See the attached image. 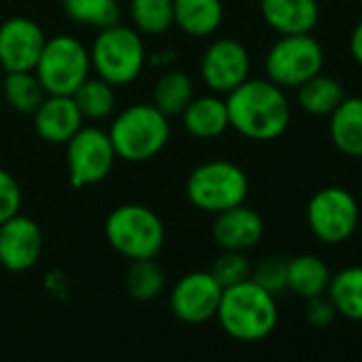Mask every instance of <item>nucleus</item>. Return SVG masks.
Wrapping results in <instances>:
<instances>
[{
    "label": "nucleus",
    "instance_id": "obj_30",
    "mask_svg": "<svg viewBox=\"0 0 362 362\" xmlns=\"http://www.w3.org/2000/svg\"><path fill=\"white\" fill-rule=\"evenodd\" d=\"M209 273L216 277V281L222 288H230V286H237V284L250 279V275H252V262L245 256V252L222 250V254L214 260Z\"/></svg>",
    "mask_w": 362,
    "mask_h": 362
},
{
    "label": "nucleus",
    "instance_id": "obj_27",
    "mask_svg": "<svg viewBox=\"0 0 362 362\" xmlns=\"http://www.w3.org/2000/svg\"><path fill=\"white\" fill-rule=\"evenodd\" d=\"M128 16L132 28L141 35H164L168 33L173 22V0H130Z\"/></svg>",
    "mask_w": 362,
    "mask_h": 362
},
{
    "label": "nucleus",
    "instance_id": "obj_29",
    "mask_svg": "<svg viewBox=\"0 0 362 362\" xmlns=\"http://www.w3.org/2000/svg\"><path fill=\"white\" fill-rule=\"evenodd\" d=\"M64 11L75 24L98 30L119 22L117 0H64Z\"/></svg>",
    "mask_w": 362,
    "mask_h": 362
},
{
    "label": "nucleus",
    "instance_id": "obj_13",
    "mask_svg": "<svg viewBox=\"0 0 362 362\" xmlns=\"http://www.w3.org/2000/svg\"><path fill=\"white\" fill-rule=\"evenodd\" d=\"M47 43L43 28L26 16H16L0 24V69L5 73L35 71Z\"/></svg>",
    "mask_w": 362,
    "mask_h": 362
},
{
    "label": "nucleus",
    "instance_id": "obj_3",
    "mask_svg": "<svg viewBox=\"0 0 362 362\" xmlns=\"http://www.w3.org/2000/svg\"><path fill=\"white\" fill-rule=\"evenodd\" d=\"M107 132L117 158L126 162H147L166 147L170 122L151 103H136L117 113Z\"/></svg>",
    "mask_w": 362,
    "mask_h": 362
},
{
    "label": "nucleus",
    "instance_id": "obj_18",
    "mask_svg": "<svg viewBox=\"0 0 362 362\" xmlns=\"http://www.w3.org/2000/svg\"><path fill=\"white\" fill-rule=\"evenodd\" d=\"M179 117L184 130L199 141L218 139L230 128L226 100L220 98V94L194 96Z\"/></svg>",
    "mask_w": 362,
    "mask_h": 362
},
{
    "label": "nucleus",
    "instance_id": "obj_31",
    "mask_svg": "<svg viewBox=\"0 0 362 362\" xmlns=\"http://www.w3.org/2000/svg\"><path fill=\"white\" fill-rule=\"evenodd\" d=\"M250 279L275 296L288 290V260L281 256H267L256 267H252Z\"/></svg>",
    "mask_w": 362,
    "mask_h": 362
},
{
    "label": "nucleus",
    "instance_id": "obj_9",
    "mask_svg": "<svg viewBox=\"0 0 362 362\" xmlns=\"http://www.w3.org/2000/svg\"><path fill=\"white\" fill-rule=\"evenodd\" d=\"M360 224L356 197L341 188L328 186L317 190L307 203V226L315 239L328 245L347 241Z\"/></svg>",
    "mask_w": 362,
    "mask_h": 362
},
{
    "label": "nucleus",
    "instance_id": "obj_28",
    "mask_svg": "<svg viewBox=\"0 0 362 362\" xmlns=\"http://www.w3.org/2000/svg\"><path fill=\"white\" fill-rule=\"evenodd\" d=\"M45 90L39 83L35 71L7 73L5 77V100L7 105L24 115H33L45 98Z\"/></svg>",
    "mask_w": 362,
    "mask_h": 362
},
{
    "label": "nucleus",
    "instance_id": "obj_19",
    "mask_svg": "<svg viewBox=\"0 0 362 362\" xmlns=\"http://www.w3.org/2000/svg\"><path fill=\"white\" fill-rule=\"evenodd\" d=\"M222 0H173V22L188 37H211L222 26Z\"/></svg>",
    "mask_w": 362,
    "mask_h": 362
},
{
    "label": "nucleus",
    "instance_id": "obj_24",
    "mask_svg": "<svg viewBox=\"0 0 362 362\" xmlns=\"http://www.w3.org/2000/svg\"><path fill=\"white\" fill-rule=\"evenodd\" d=\"M345 98L343 86L328 75H315L296 88V103L309 115H330Z\"/></svg>",
    "mask_w": 362,
    "mask_h": 362
},
{
    "label": "nucleus",
    "instance_id": "obj_2",
    "mask_svg": "<svg viewBox=\"0 0 362 362\" xmlns=\"http://www.w3.org/2000/svg\"><path fill=\"white\" fill-rule=\"evenodd\" d=\"M216 317L228 337L243 343H256L275 330L279 311L271 292L252 279H245L224 288Z\"/></svg>",
    "mask_w": 362,
    "mask_h": 362
},
{
    "label": "nucleus",
    "instance_id": "obj_21",
    "mask_svg": "<svg viewBox=\"0 0 362 362\" xmlns=\"http://www.w3.org/2000/svg\"><path fill=\"white\" fill-rule=\"evenodd\" d=\"M330 277L328 264L313 254H300L288 260V290L305 300L326 294Z\"/></svg>",
    "mask_w": 362,
    "mask_h": 362
},
{
    "label": "nucleus",
    "instance_id": "obj_14",
    "mask_svg": "<svg viewBox=\"0 0 362 362\" xmlns=\"http://www.w3.org/2000/svg\"><path fill=\"white\" fill-rule=\"evenodd\" d=\"M43 252L41 226L28 216H13L0 224V264L11 273L30 271Z\"/></svg>",
    "mask_w": 362,
    "mask_h": 362
},
{
    "label": "nucleus",
    "instance_id": "obj_8",
    "mask_svg": "<svg viewBox=\"0 0 362 362\" xmlns=\"http://www.w3.org/2000/svg\"><path fill=\"white\" fill-rule=\"evenodd\" d=\"M322 69L324 47L317 43V39L311 37V33L279 37L264 58L267 79L284 90H296L307 79L320 75Z\"/></svg>",
    "mask_w": 362,
    "mask_h": 362
},
{
    "label": "nucleus",
    "instance_id": "obj_12",
    "mask_svg": "<svg viewBox=\"0 0 362 362\" xmlns=\"http://www.w3.org/2000/svg\"><path fill=\"white\" fill-rule=\"evenodd\" d=\"M224 288L209 271H192L179 277L170 290L168 305L184 324H205L216 317Z\"/></svg>",
    "mask_w": 362,
    "mask_h": 362
},
{
    "label": "nucleus",
    "instance_id": "obj_26",
    "mask_svg": "<svg viewBox=\"0 0 362 362\" xmlns=\"http://www.w3.org/2000/svg\"><path fill=\"white\" fill-rule=\"evenodd\" d=\"M83 119L90 122H103L113 115L115 111V88L100 77H88L77 92L73 94Z\"/></svg>",
    "mask_w": 362,
    "mask_h": 362
},
{
    "label": "nucleus",
    "instance_id": "obj_10",
    "mask_svg": "<svg viewBox=\"0 0 362 362\" xmlns=\"http://www.w3.org/2000/svg\"><path fill=\"white\" fill-rule=\"evenodd\" d=\"M117 156L109 132L98 126H81L66 143V168L71 186L86 188L109 177Z\"/></svg>",
    "mask_w": 362,
    "mask_h": 362
},
{
    "label": "nucleus",
    "instance_id": "obj_1",
    "mask_svg": "<svg viewBox=\"0 0 362 362\" xmlns=\"http://www.w3.org/2000/svg\"><path fill=\"white\" fill-rule=\"evenodd\" d=\"M228 124L241 136L252 141L279 139L292 119L290 100L284 88L269 79H245L226 94Z\"/></svg>",
    "mask_w": 362,
    "mask_h": 362
},
{
    "label": "nucleus",
    "instance_id": "obj_11",
    "mask_svg": "<svg viewBox=\"0 0 362 362\" xmlns=\"http://www.w3.org/2000/svg\"><path fill=\"white\" fill-rule=\"evenodd\" d=\"M201 79L214 94H230L245 79H250L252 58L247 47L237 39H216L203 52Z\"/></svg>",
    "mask_w": 362,
    "mask_h": 362
},
{
    "label": "nucleus",
    "instance_id": "obj_33",
    "mask_svg": "<svg viewBox=\"0 0 362 362\" xmlns=\"http://www.w3.org/2000/svg\"><path fill=\"white\" fill-rule=\"evenodd\" d=\"M305 317L311 326H317V328H324V326H330L337 317V309L334 305L330 303V298L326 294H320V296H313V298H307V305H305Z\"/></svg>",
    "mask_w": 362,
    "mask_h": 362
},
{
    "label": "nucleus",
    "instance_id": "obj_6",
    "mask_svg": "<svg viewBox=\"0 0 362 362\" xmlns=\"http://www.w3.org/2000/svg\"><path fill=\"white\" fill-rule=\"evenodd\" d=\"M250 194L245 170L230 160H209L199 164L186 179V197L203 214H222L239 207Z\"/></svg>",
    "mask_w": 362,
    "mask_h": 362
},
{
    "label": "nucleus",
    "instance_id": "obj_25",
    "mask_svg": "<svg viewBox=\"0 0 362 362\" xmlns=\"http://www.w3.org/2000/svg\"><path fill=\"white\" fill-rule=\"evenodd\" d=\"M124 286L126 292L141 303L153 300L164 292L166 286V273L164 269L156 262V258H145V260H132L126 275H124Z\"/></svg>",
    "mask_w": 362,
    "mask_h": 362
},
{
    "label": "nucleus",
    "instance_id": "obj_16",
    "mask_svg": "<svg viewBox=\"0 0 362 362\" xmlns=\"http://www.w3.org/2000/svg\"><path fill=\"white\" fill-rule=\"evenodd\" d=\"M33 115L37 134L52 145H66L86 122L73 96H45Z\"/></svg>",
    "mask_w": 362,
    "mask_h": 362
},
{
    "label": "nucleus",
    "instance_id": "obj_5",
    "mask_svg": "<svg viewBox=\"0 0 362 362\" xmlns=\"http://www.w3.org/2000/svg\"><path fill=\"white\" fill-rule=\"evenodd\" d=\"M105 237L109 245L124 258H156L166 241V228L160 216L139 203L115 207L105 220Z\"/></svg>",
    "mask_w": 362,
    "mask_h": 362
},
{
    "label": "nucleus",
    "instance_id": "obj_34",
    "mask_svg": "<svg viewBox=\"0 0 362 362\" xmlns=\"http://www.w3.org/2000/svg\"><path fill=\"white\" fill-rule=\"evenodd\" d=\"M349 52L354 56V60L362 66V20L356 24V28L351 30V37H349Z\"/></svg>",
    "mask_w": 362,
    "mask_h": 362
},
{
    "label": "nucleus",
    "instance_id": "obj_23",
    "mask_svg": "<svg viewBox=\"0 0 362 362\" xmlns=\"http://www.w3.org/2000/svg\"><path fill=\"white\" fill-rule=\"evenodd\" d=\"M194 98V81L188 73L166 69L153 83V100L151 105L160 109L166 117L181 115L190 100Z\"/></svg>",
    "mask_w": 362,
    "mask_h": 362
},
{
    "label": "nucleus",
    "instance_id": "obj_15",
    "mask_svg": "<svg viewBox=\"0 0 362 362\" xmlns=\"http://www.w3.org/2000/svg\"><path fill=\"white\" fill-rule=\"evenodd\" d=\"M211 233H214V241L222 250L247 252L260 243L264 235V220L256 209L243 203L239 207L218 214Z\"/></svg>",
    "mask_w": 362,
    "mask_h": 362
},
{
    "label": "nucleus",
    "instance_id": "obj_7",
    "mask_svg": "<svg viewBox=\"0 0 362 362\" xmlns=\"http://www.w3.org/2000/svg\"><path fill=\"white\" fill-rule=\"evenodd\" d=\"M90 73V49L69 35L47 39L35 66V75L47 96H73Z\"/></svg>",
    "mask_w": 362,
    "mask_h": 362
},
{
    "label": "nucleus",
    "instance_id": "obj_20",
    "mask_svg": "<svg viewBox=\"0 0 362 362\" xmlns=\"http://www.w3.org/2000/svg\"><path fill=\"white\" fill-rule=\"evenodd\" d=\"M328 117V134L332 145L343 156L362 158V96H345Z\"/></svg>",
    "mask_w": 362,
    "mask_h": 362
},
{
    "label": "nucleus",
    "instance_id": "obj_22",
    "mask_svg": "<svg viewBox=\"0 0 362 362\" xmlns=\"http://www.w3.org/2000/svg\"><path fill=\"white\" fill-rule=\"evenodd\" d=\"M326 296L337 309V315L362 322V267H345L330 277Z\"/></svg>",
    "mask_w": 362,
    "mask_h": 362
},
{
    "label": "nucleus",
    "instance_id": "obj_4",
    "mask_svg": "<svg viewBox=\"0 0 362 362\" xmlns=\"http://www.w3.org/2000/svg\"><path fill=\"white\" fill-rule=\"evenodd\" d=\"M90 62L96 77L113 88L132 83L147 64V52L141 33L119 22L100 28L90 47Z\"/></svg>",
    "mask_w": 362,
    "mask_h": 362
},
{
    "label": "nucleus",
    "instance_id": "obj_32",
    "mask_svg": "<svg viewBox=\"0 0 362 362\" xmlns=\"http://www.w3.org/2000/svg\"><path fill=\"white\" fill-rule=\"evenodd\" d=\"M20 209H22V188L18 184V179L9 170L0 168V224L18 216Z\"/></svg>",
    "mask_w": 362,
    "mask_h": 362
},
{
    "label": "nucleus",
    "instance_id": "obj_17",
    "mask_svg": "<svg viewBox=\"0 0 362 362\" xmlns=\"http://www.w3.org/2000/svg\"><path fill=\"white\" fill-rule=\"evenodd\" d=\"M264 24L281 37L309 35L320 22L317 0H260Z\"/></svg>",
    "mask_w": 362,
    "mask_h": 362
}]
</instances>
